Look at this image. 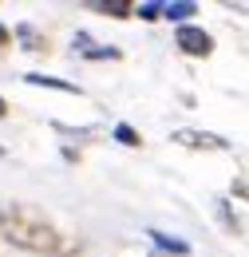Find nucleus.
<instances>
[{
    "label": "nucleus",
    "mask_w": 249,
    "mask_h": 257,
    "mask_svg": "<svg viewBox=\"0 0 249 257\" xmlns=\"http://www.w3.org/2000/svg\"><path fill=\"white\" fill-rule=\"evenodd\" d=\"M155 257H170V253H155Z\"/></svg>",
    "instance_id": "10"
},
{
    "label": "nucleus",
    "mask_w": 249,
    "mask_h": 257,
    "mask_svg": "<svg viewBox=\"0 0 249 257\" xmlns=\"http://www.w3.org/2000/svg\"><path fill=\"white\" fill-rule=\"evenodd\" d=\"M28 83H44V87H60V91H79L75 83H60V79H48V75H28Z\"/></svg>",
    "instance_id": "5"
},
{
    "label": "nucleus",
    "mask_w": 249,
    "mask_h": 257,
    "mask_svg": "<svg viewBox=\"0 0 249 257\" xmlns=\"http://www.w3.org/2000/svg\"><path fill=\"white\" fill-rule=\"evenodd\" d=\"M4 111H8V107H4V99H0V115H4Z\"/></svg>",
    "instance_id": "9"
},
{
    "label": "nucleus",
    "mask_w": 249,
    "mask_h": 257,
    "mask_svg": "<svg viewBox=\"0 0 249 257\" xmlns=\"http://www.w3.org/2000/svg\"><path fill=\"white\" fill-rule=\"evenodd\" d=\"M115 135H119V143H127V147H139V135H135L131 127H119Z\"/></svg>",
    "instance_id": "6"
},
{
    "label": "nucleus",
    "mask_w": 249,
    "mask_h": 257,
    "mask_svg": "<svg viewBox=\"0 0 249 257\" xmlns=\"http://www.w3.org/2000/svg\"><path fill=\"white\" fill-rule=\"evenodd\" d=\"M103 12H111V16H131V4H99Z\"/></svg>",
    "instance_id": "7"
},
{
    "label": "nucleus",
    "mask_w": 249,
    "mask_h": 257,
    "mask_svg": "<svg viewBox=\"0 0 249 257\" xmlns=\"http://www.w3.org/2000/svg\"><path fill=\"white\" fill-rule=\"evenodd\" d=\"M158 12H162V16H174V20H182V16H190V12H194V4H162Z\"/></svg>",
    "instance_id": "4"
},
{
    "label": "nucleus",
    "mask_w": 249,
    "mask_h": 257,
    "mask_svg": "<svg viewBox=\"0 0 249 257\" xmlns=\"http://www.w3.org/2000/svg\"><path fill=\"white\" fill-rule=\"evenodd\" d=\"M0 233H4V241H12L16 249H28V253H56L63 245L60 229L36 206H24V202H0Z\"/></svg>",
    "instance_id": "1"
},
{
    "label": "nucleus",
    "mask_w": 249,
    "mask_h": 257,
    "mask_svg": "<svg viewBox=\"0 0 249 257\" xmlns=\"http://www.w3.org/2000/svg\"><path fill=\"white\" fill-rule=\"evenodd\" d=\"M174 40H178V48H182L186 56H210V52H214V40L202 32V28H178Z\"/></svg>",
    "instance_id": "3"
},
{
    "label": "nucleus",
    "mask_w": 249,
    "mask_h": 257,
    "mask_svg": "<svg viewBox=\"0 0 249 257\" xmlns=\"http://www.w3.org/2000/svg\"><path fill=\"white\" fill-rule=\"evenodd\" d=\"M0 44H8V32H4V28H0Z\"/></svg>",
    "instance_id": "8"
},
{
    "label": "nucleus",
    "mask_w": 249,
    "mask_h": 257,
    "mask_svg": "<svg viewBox=\"0 0 249 257\" xmlns=\"http://www.w3.org/2000/svg\"><path fill=\"white\" fill-rule=\"evenodd\" d=\"M178 147H190V151H229V143L210 135V131H174L170 135Z\"/></svg>",
    "instance_id": "2"
}]
</instances>
